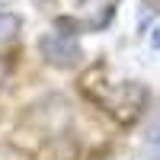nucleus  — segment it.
<instances>
[{
  "label": "nucleus",
  "instance_id": "nucleus-3",
  "mask_svg": "<svg viewBox=\"0 0 160 160\" xmlns=\"http://www.w3.org/2000/svg\"><path fill=\"white\" fill-rule=\"evenodd\" d=\"M19 29H22V19L16 13H0V51L19 38Z\"/></svg>",
  "mask_w": 160,
  "mask_h": 160
},
{
  "label": "nucleus",
  "instance_id": "nucleus-2",
  "mask_svg": "<svg viewBox=\"0 0 160 160\" xmlns=\"http://www.w3.org/2000/svg\"><path fill=\"white\" fill-rule=\"evenodd\" d=\"M38 51H42V58L51 68H61V71H71V68H77L83 61L80 42L71 38V35H61V32H45L38 38Z\"/></svg>",
  "mask_w": 160,
  "mask_h": 160
},
{
  "label": "nucleus",
  "instance_id": "nucleus-4",
  "mask_svg": "<svg viewBox=\"0 0 160 160\" xmlns=\"http://www.w3.org/2000/svg\"><path fill=\"white\" fill-rule=\"evenodd\" d=\"M148 144H160V102H157V109L151 112V118H148Z\"/></svg>",
  "mask_w": 160,
  "mask_h": 160
},
{
  "label": "nucleus",
  "instance_id": "nucleus-6",
  "mask_svg": "<svg viewBox=\"0 0 160 160\" xmlns=\"http://www.w3.org/2000/svg\"><path fill=\"white\" fill-rule=\"evenodd\" d=\"M3 77H7V61L0 58V83H3Z\"/></svg>",
  "mask_w": 160,
  "mask_h": 160
},
{
  "label": "nucleus",
  "instance_id": "nucleus-5",
  "mask_svg": "<svg viewBox=\"0 0 160 160\" xmlns=\"http://www.w3.org/2000/svg\"><path fill=\"white\" fill-rule=\"evenodd\" d=\"M151 45L160 51V29H154V32H151Z\"/></svg>",
  "mask_w": 160,
  "mask_h": 160
},
{
  "label": "nucleus",
  "instance_id": "nucleus-1",
  "mask_svg": "<svg viewBox=\"0 0 160 160\" xmlns=\"http://www.w3.org/2000/svg\"><path fill=\"white\" fill-rule=\"evenodd\" d=\"M99 102L109 109L115 118H122V122H135V118L148 109V90L135 80H125V83H115L109 93H102Z\"/></svg>",
  "mask_w": 160,
  "mask_h": 160
}]
</instances>
